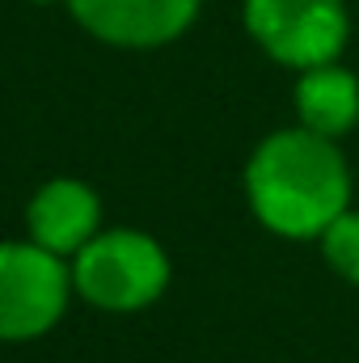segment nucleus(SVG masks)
Instances as JSON below:
<instances>
[{
  "instance_id": "f257e3e1",
  "label": "nucleus",
  "mask_w": 359,
  "mask_h": 363,
  "mask_svg": "<svg viewBox=\"0 0 359 363\" xmlns=\"http://www.w3.org/2000/svg\"><path fill=\"white\" fill-rule=\"evenodd\" d=\"M245 199L258 224L287 241H317L351 207V165L338 140L309 127H283L245 161Z\"/></svg>"
},
{
  "instance_id": "f03ea898",
  "label": "nucleus",
  "mask_w": 359,
  "mask_h": 363,
  "mask_svg": "<svg viewBox=\"0 0 359 363\" xmlns=\"http://www.w3.org/2000/svg\"><path fill=\"white\" fill-rule=\"evenodd\" d=\"M77 296L101 313L153 308L170 287V254L140 228H101L85 250L68 258Z\"/></svg>"
},
{
  "instance_id": "7ed1b4c3",
  "label": "nucleus",
  "mask_w": 359,
  "mask_h": 363,
  "mask_svg": "<svg viewBox=\"0 0 359 363\" xmlns=\"http://www.w3.org/2000/svg\"><path fill=\"white\" fill-rule=\"evenodd\" d=\"M241 21L270 60L292 72L334 64L351 43L347 0H241Z\"/></svg>"
},
{
  "instance_id": "20e7f679",
  "label": "nucleus",
  "mask_w": 359,
  "mask_h": 363,
  "mask_svg": "<svg viewBox=\"0 0 359 363\" xmlns=\"http://www.w3.org/2000/svg\"><path fill=\"white\" fill-rule=\"evenodd\" d=\"M72 291L68 258L34 241H0V342H34L51 334Z\"/></svg>"
},
{
  "instance_id": "39448f33",
  "label": "nucleus",
  "mask_w": 359,
  "mask_h": 363,
  "mask_svg": "<svg viewBox=\"0 0 359 363\" xmlns=\"http://www.w3.org/2000/svg\"><path fill=\"white\" fill-rule=\"evenodd\" d=\"M72 21L106 47L153 51L182 38L203 0H64Z\"/></svg>"
},
{
  "instance_id": "423d86ee",
  "label": "nucleus",
  "mask_w": 359,
  "mask_h": 363,
  "mask_svg": "<svg viewBox=\"0 0 359 363\" xmlns=\"http://www.w3.org/2000/svg\"><path fill=\"white\" fill-rule=\"evenodd\" d=\"M26 233L34 245L72 258L101 233V199L77 178H51L26 203Z\"/></svg>"
},
{
  "instance_id": "0eeeda50",
  "label": "nucleus",
  "mask_w": 359,
  "mask_h": 363,
  "mask_svg": "<svg viewBox=\"0 0 359 363\" xmlns=\"http://www.w3.org/2000/svg\"><path fill=\"white\" fill-rule=\"evenodd\" d=\"M296 118H300V127H309V131H317L326 140L351 135L359 123V77L351 68H343L338 60L300 72V81H296Z\"/></svg>"
},
{
  "instance_id": "6e6552de",
  "label": "nucleus",
  "mask_w": 359,
  "mask_h": 363,
  "mask_svg": "<svg viewBox=\"0 0 359 363\" xmlns=\"http://www.w3.org/2000/svg\"><path fill=\"white\" fill-rule=\"evenodd\" d=\"M317 241H321L326 267L338 274V279H347V283L359 287V207H347L343 216H334L330 228Z\"/></svg>"
},
{
  "instance_id": "1a4fd4ad",
  "label": "nucleus",
  "mask_w": 359,
  "mask_h": 363,
  "mask_svg": "<svg viewBox=\"0 0 359 363\" xmlns=\"http://www.w3.org/2000/svg\"><path fill=\"white\" fill-rule=\"evenodd\" d=\"M30 4H51V0H30Z\"/></svg>"
}]
</instances>
